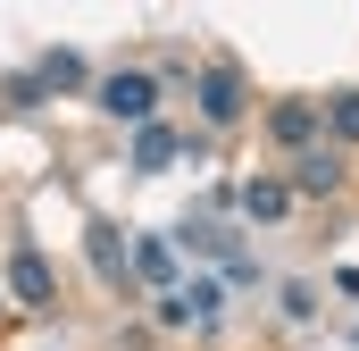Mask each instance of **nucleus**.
Instances as JSON below:
<instances>
[{"label": "nucleus", "mask_w": 359, "mask_h": 351, "mask_svg": "<svg viewBox=\"0 0 359 351\" xmlns=\"http://www.w3.org/2000/svg\"><path fill=\"white\" fill-rule=\"evenodd\" d=\"M92 100L109 109V117H126V126H151V109H159V76H142V67H117V76H100Z\"/></svg>", "instance_id": "obj_1"}, {"label": "nucleus", "mask_w": 359, "mask_h": 351, "mask_svg": "<svg viewBox=\"0 0 359 351\" xmlns=\"http://www.w3.org/2000/svg\"><path fill=\"white\" fill-rule=\"evenodd\" d=\"M184 301H192V318H217V284H209V276H192V293H184Z\"/></svg>", "instance_id": "obj_12"}, {"label": "nucleus", "mask_w": 359, "mask_h": 351, "mask_svg": "<svg viewBox=\"0 0 359 351\" xmlns=\"http://www.w3.org/2000/svg\"><path fill=\"white\" fill-rule=\"evenodd\" d=\"M34 84H42V92H84V59H76V51H42Z\"/></svg>", "instance_id": "obj_8"}, {"label": "nucleus", "mask_w": 359, "mask_h": 351, "mask_svg": "<svg viewBox=\"0 0 359 351\" xmlns=\"http://www.w3.org/2000/svg\"><path fill=\"white\" fill-rule=\"evenodd\" d=\"M84 251H92V267H100V284H126V276H134V251H126L117 226H100V218L84 226Z\"/></svg>", "instance_id": "obj_6"}, {"label": "nucleus", "mask_w": 359, "mask_h": 351, "mask_svg": "<svg viewBox=\"0 0 359 351\" xmlns=\"http://www.w3.org/2000/svg\"><path fill=\"white\" fill-rule=\"evenodd\" d=\"M292 192H343V151L326 143V151H301L292 159Z\"/></svg>", "instance_id": "obj_7"}, {"label": "nucleus", "mask_w": 359, "mask_h": 351, "mask_svg": "<svg viewBox=\"0 0 359 351\" xmlns=\"http://www.w3.org/2000/svg\"><path fill=\"white\" fill-rule=\"evenodd\" d=\"M8 293H17L25 310H50V301H59V284H50V260H42L34 243H17V251H8Z\"/></svg>", "instance_id": "obj_2"}, {"label": "nucleus", "mask_w": 359, "mask_h": 351, "mask_svg": "<svg viewBox=\"0 0 359 351\" xmlns=\"http://www.w3.org/2000/svg\"><path fill=\"white\" fill-rule=\"evenodd\" d=\"M334 143H359V92H334Z\"/></svg>", "instance_id": "obj_11"}, {"label": "nucleus", "mask_w": 359, "mask_h": 351, "mask_svg": "<svg viewBox=\"0 0 359 351\" xmlns=\"http://www.w3.org/2000/svg\"><path fill=\"white\" fill-rule=\"evenodd\" d=\"M168 159H176V134H168V126L151 117V126L134 134V168H142V176H159V168H168Z\"/></svg>", "instance_id": "obj_10"}, {"label": "nucleus", "mask_w": 359, "mask_h": 351, "mask_svg": "<svg viewBox=\"0 0 359 351\" xmlns=\"http://www.w3.org/2000/svg\"><path fill=\"white\" fill-rule=\"evenodd\" d=\"M318 126H326V109H318V100H276V109H268V134L284 143V151H309V143H318Z\"/></svg>", "instance_id": "obj_4"}, {"label": "nucleus", "mask_w": 359, "mask_h": 351, "mask_svg": "<svg viewBox=\"0 0 359 351\" xmlns=\"http://www.w3.org/2000/svg\"><path fill=\"white\" fill-rule=\"evenodd\" d=\"M134 276H142V284H176V243L142 234V243H134Z\"/></svg>", "instance_id": "obj_9"}, {"label": "nucleus", "mask_w": 359, "mask_h": 351, "mask_svg": "<svg viewBox=\"0 0 359 351\" xmlns=\"http://www.w3.org/2000/svg\"><path fill=\"white\" fill-rule=\"evenodd\" d=\"M192 92H201V117H209V126H234V117L251 109V92H243V76H234V67H209Z\"/></svg>", "instance_id": "obj_3"}, {"label": "nucleus", "mask_w": 359, "mask_h": 351, "mask_svg": "<svg viewBox=\"0 0 359 351\" xmlns=\"http://www.w3.org/2000/svg\"><path fill=\"white\" fill-rule=\"evenodd\" d=\"M234 201H243V218H251V226H276V218L292 209V184H284V176H251Z\"/></svg>", "instance_id": "obj_5"}]
</instances>
